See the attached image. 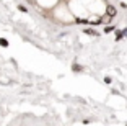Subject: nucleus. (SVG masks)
Masks as SVG:
<instances>
[{
    "label": "nucleus",
    "mask_w": 127,
    "mask_h": 126,
    "mask_svg": "<svg viewBox=\"0 0 127 126\" xmlns=\"http://www.w3.org/2000/svg\"><path fill=\"white\" fill-rule=\"evenodd\" d=\"M83 33L88 34V36H99V31L95 30L93 26H90V28H88V26H85V28H83Z\"/></svg>",
    "instance_id": "obj_1"
},
{
    "label": "nucleus",
    "mask_w": 127,
    "mask_h": 126,
    "mask_svg": "<svg viewBox=\"0 0 127 126\" xmlns=\"http://www.w3.org/2000/svg\"><path fill=\"white\" fill-rule=\"evenodd\" d=\"M104 13H108V15H111L112 18H114V16L117 15V10H116V7H114V5H106Z\"/></svg>",
    "instance_id": "obj_2"
},
{
    "label": "nucleus",
    "mask_w": 127,
    "mask_h": 126,
    "mask_svg": "<svg viewBox=\"0 0 127 126\" xmlns=\"http://www.w3.org/2000/svg\"><path fill=\"white\" fill-rule=\"evenodd\" d=\"M114 39H116V41H122L124 39V31L116 28V30H114Z\"/></svg>",
    "instance_id": "obj_3"
},
{
    "label": "nucleus",
    "mask_w": 127,
    "mask_h": 126,
    "mask_svg": "<svg viewBox=\"0 0 127 126\" xmlns=\"http://www.w3.org/2000/svg\"><path fill=\"white\" fill-rule=\"evenodd\" d=\"M83 69H85V67L80 66V64H77V62L72 64V72H75V74H77V72H83Z\"/></svg>",
    "instance_id": "obj_4"
},
{
    "label": "nucleus",
    "mask_w": 127,
    "mask_h": 126,
    "mask_svg": "<svg viewBox=\"0 0 127 126\" xmlns=\"http://www.w3.org/2000/svg\"><path fill=\"white\" fill-rule=\"evenodd\" d=\"M114 30H116V26H114V25H111V23H109V25H106V26H104V30H103V33L109 34V33H114Z\"/></svg>",
    "instance_id": "obj_5"
},
{
    "label": "nucleus",
    "mask_w": 127,
    "mask_h": 126,
    "mask_svg": "<svg viewBox=\"0 0 127 126\" xmlns=\"http://www.w3.org/2000/svg\"><path fill=\"white\" fill-rule=\"evenodd\" d=\"M101 20H103V25H109V23H111V20H112V16L108 15V13H104V15L101 16Z\"/></svg>",
    "instance_id": "obj_6"
},
{
    "label": "nucleus",
    "mask_w": 127,
    "mask_h": 126,
    "mask_svg": "<svg viewBox=\"0 0 127 126\" xmlns=\"http://www.w3.org/2000/svg\"><path fill=\"white\" fill-rule=\"evenodd\" d=\"M75 23H77V25H85V26L90 25V21L86 18H75Z\"/></svg>",
    "instance_id": "obj_7"
},
{
    "label": "nucleus",
    "mask_w": 127,
    "mask_h": 126,
    "mask_svg": "<svg viewBox=\"0 0 127 126\" xmlns=\"http://www.w3.org/2000/svg\"><path fill=\"white\" fill-rule=\"evenodd\" d=\"M8 46H10V43L7 38H0V48H8Z\"/></svg>",
    "instance_id": "obj_8"
},
{
    "label": "nucleus",
    "mask_w": 127,
    "mask_h": 126,
    "mask_svg": "<svg viewBox=\"0 0 127 126\" xmlns=\"http://www.w3.org/2000/svg\"><path fill=\"white\" fill-rule=\"evenodd\" d=\"M16 8H18V11H21V13H28V8L25 7V5H21V3H20Z\"/></svg>",
    "instance_id": "obj_9"
},
{
    "label": "nucleus",
    "mask_w": 127,
    "mask_h": 126,
    "mask_svg": "<svg viewBox=\"0 0 127 126\" xmlns=\"http://www.w3.org/2000/svg\"><path fill=\"white\" fill-rule=\"evenodd\" d=\"M103 80H104V84H111V82H112V79L109 77V75H106V77L103 79Z\"/></svg>",
    "instance_id": "obj_10"
},
{
    "label": "nucleus",
    "mask_w": 127,
    "mask_h": 126,
    "mask_svg": "<svg viewBox=\"0 0 127 126\" xmlns=\"http://www.w3.org/2000/svg\"><path fill=\"white\" fill-rule=\"evenodd\" d=\"M119 5H121V7H122V8H127V3H126V2H121Z\"/></svg>",
    "instance_id": "obj_11"
},
{
    "label": "nucleus",
    "mask_w": 127,
    "mask_h": 126,
    "mask_svg": "<svg viewBox=\"0 0 127 126\" xmlns=\"http://www.w3.org/2000/svg\"><path fill=\"white\" fill-rule=\"evenodd\" d=\"M122 31H124V38H127V26H126V28H124Z\"/></svg>",
    "instance_id": "obj_12"
}]
</instances>
